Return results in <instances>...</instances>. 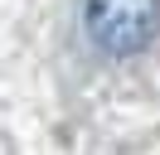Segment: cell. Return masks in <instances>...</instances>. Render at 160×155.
<instances>
[{
  "mask_svg": "<svg viewBox=\"0 0 160 155\" xmlns=\"http://www.w3.org/2000/svg\"><path fill=\"white\" fill-rule=\"evenodd\" d=\"M88 39L112 58H131L155 44L160 34V0H88L82 5Z\"/></svg>",
  "mask_w": 160,
  "mask_h": 155,
  "instance_id": "6da1fadb",
  "label": "cell"
}]
</instances>
